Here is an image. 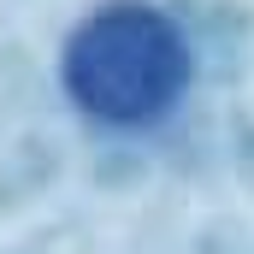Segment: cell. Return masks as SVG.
<instances>
[{"label": "cell", "mask_w": 254, "mask_h": 254, "mask_svg": "<svg viewBox=\"0 0 254 254\" xmlns=\"http://www.w3.org/2000/svg\"><path fill=\"white\" fill-rule=\"evenodd\" d=\"M190 42L154 0H101L60 48L65 101L107 130L160 125L190 89Z\"/></svg>", "instance_id": "6da1fadb"}]
</instances>
